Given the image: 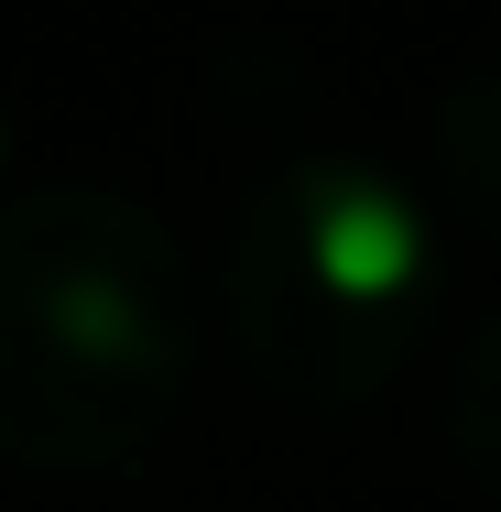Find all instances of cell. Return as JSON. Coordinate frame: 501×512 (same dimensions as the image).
<instances>
[{
	"mask_svg": "<svg viewBox=\"0 0 501 512\" xmlns=\"http://www.w3.org/2000/svg\"><path fill=\"white\" fill-rule=\"evenodd\" d=\"M425 142H436V175L458 186V207L501 240V55H480L458 88H436Z\"/></svg>",
	"mask_w": 501,
	"mask_h": 512,
	"instance_id": "obj_3",
	"label": "cell"
},
{
	"mask_svg": "<svg viewBox=\"0 0 501 512\" xmlns=\"http://www.w3.org/2000/svg\"><path fill=\"white\" fill-rule=\"evenodd\" d=\"M0 153H11V109H0Z\"/></svg>",
	"mask_w": 501,
	"mask_h": 512,
	"instance_id": "obj_5",
	"label": "cell"
},
{
	"mask_svg": "<svg viewBox=\"0 0 501 512\" xmlns=\"http://www.w3.org/2000/svg\"><path fill=\"white\" fill-rule=\"evenodd\" d=\"M447 425H458V458L469 480L501 502V306L458 338V382H447Z\"/></svg>",
	"mask_w": 501,
	"mask_h": 512,
	"instance_id": "obj_4",
	"label": "cell"
},
{
	"mask_svg": "<svg viewBox=\"0 0 501 512\" xmlns=\"http://www.w3.org/2000/svg\"><path fill=\"white\" fill-rule=\"evenodd\" d=\"M207 284L175 218L109 175L0 197V458L131 469L197 382Z\"/></svg>",
	"mask_w": 501,
	"mask_h": 512,
	"instance_id": "obj_1",
	"label": "cell"
},
{
	"mask_svg": "<svg viewBox=\"0 0 501 512\" xmlns=\"http://www.w3.org/2000/svg\"><path fill=\"white\" fill-rule=\"evenodd\" d=\"M218 306L229 349L262 393L305 414H349L403 371V349L436 316V229L403 175L371 153H273L218 251Z\"/></svg>",
	"mask_w": 501,
	"mask_h": 512,
	"instance_id": "obj_2",
	"label": "cell"
}]
</instances>
